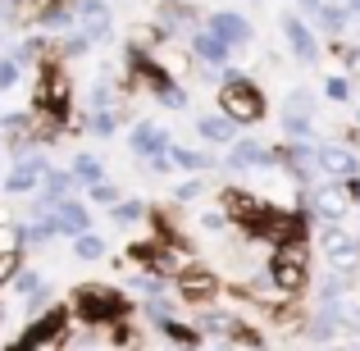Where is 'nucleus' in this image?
<instances>
[{"label":"nucleus","instance_id":"f257e3e1","mask_svg":"<svg viewBox=\"0 0 360 351\" xmlns=\"http://www.w3.org/2000/svg\"><path fill=\"white\" fill-rule=\"evenodd\" d=\"M123 310H128V301H123V292L115 288H101V283H82L78 292H73V315L82 319V324H115L123 319Z\"/></svg>","mask_w":360,"mask_h":351},{"label":"nucleus","instance_id":"f03ea898","mask_svg":"<svg viewBox=\"0 0 360 351\" xmlns=\"http://www.w3.org/2000/svg\"><path fill=\"white\" fill-rule=\"evenodd\" d=\"M219 115L233 123H255L264 115V91L251 78H242V73H229L219 87Z\"/></svg>","mask_w":360,"mask_h":351},{"label":"nucleus","instance_id":"7ed1b4c3","mask_svg":"<svg viewBox=\"0 0 360 351\" xmlns=\"http://www.w3.org/2000/svg\"><path fill=\"white\" fill-rule=\"evenodd\" d=\"M274 288L278 292H301L306 288V274H310V260H306V246L301 242H288L278 246V255H274Z\"/></svg>","mask_w":360,"mask_h":351},{"label":"nucleus","instance_id":"20e7f679","mask_svg":"<svg viewBox=\"0 0 360 351\" xmlns=\"http://www.w3.org/2000/svg\"><path fill=\"white\" fill-rule=\"evenodd\" d=\"M73 5V23H78V32H87V42H110L115 37V14H110L105 0H69Z\"/></svg>","mask_w":360,"mask_h":351},{"label":"nucleus","instance_id":"39448f33","mask_svg":"<svg viewBox=\"0 0 360 351\" xmlns=\"http://www.w3.org/2000/svg\"><path fill=\"white\" fill-rule=\"evenodd\" d=\"M46 155L41 151H27V155H18L14 165H9V174H5V192L9 196H23V192H37V187H41V178H46Z\"/></svg>","mask_w":360,"mask_h":351},{"label":"nucleus","instance_id":"423d86ee","mask_svg":"<svg viewBox=\"0 0 360 351\" xmlns=\"http://www.w3.org/2000/svg\"><path fill=\"white\" fill-rule=\"evenodd\" d=\"M128 146H132V155H137V160H155V155H165V151H169V132L160 128V123H150V119H137V123H132Z\"/></svg>","mask_w":360,"mask_h":351},{"label":"nucleus","instance_id":"0eeeda50","mask_svg":"<svg viewBox=\"0 0 360 351\" xmlns=\"http://www.w3.org/2000/svg\"><path fill=\"white\" fill-rule=\"evenodd\" d=\"M51 219H55V229H60V237H82V233H91V210H87V201H60L51 210Z\"/></svg>","mask_w":360,"mask_h":351},{"label":"nucleus","instance_id":"6e6552de","mask_svg":"<svg viewBox=\"0 0 360 351\" xmlns=\"http://www.w3.org/2000/svg\"><path fill=\"white\" fill-rule=\"evenodd\" d=\"M219 292V279L210 269H183L178 274V297L183 301H210Z\"/></svg>","mask_w":360,"mask_h":351},{"label":"nucleus","instance_id":"1a4fd4ad","mask_svg":"<svg viewBox=\"0 0 360 351\" xmlns=\"http://www.w3.org/2000/svg\"><path fill=\"white\" fill-rule=\"evenodd\" d=\"M210 32L224 37L229 46H246L251 42V23L242 14H210Z\"/></svg>","mask_w":360,"mask_h":351},{"label":"nucleus","instance_id":"9d476101","mask_svg":"<svg viewBox=\"0 0 360 351\" xmlns=\"http://www.w3.org/2000/svg\"><path fill=\"white\" fill-rule=\"evenodd\" d=\"M192 51L201 55L205 64H224V60H229V51H233V46L224 42V37H214L210 27H201V32H192Z\"/></svg>","mask_w":360,"mask_h":351},{"label":"nucleus","instance_id":"9b49d317","mask_svg":"<svg viewBox=\"0 0 360 351\" xmlns=\"http://www.w3.org/2000/svg\"><path fill=\"white\" fill-rule=\"evenodd\" d=\"M251 165H274V151H264L260 141H233L229 169H251Z\"/></svg>","mask_w":360,"mask_h":351},{"label":"nucleus","instance_id":"f8f14e48","mask_svg":"<svg viewBox=\"0 0 360 351\" xmlns=\"http://www.w3.org/2000/svg\"><path fill=\"white\" fill-rule=\"evenodd\" d=\"M69 174H73V183H78V187H91V183L105 178V165H101V155H91V151H78L73 165H69Z\"/></svg>","mask_w":360,"mask_h":351},{"label":"nucleus","instance_id":"ddd939ff","mask_svg":"<svg viewBox=\"0 0 360 351\" xmlns=\"http://www.w3.org/2000/svg\"><path fill=\"white\" fill-rule=\"evenodd\" d=\"M196 128H201V137L214 141V146H233V141H238V123L224 119V115H205Z\"/></svg>","mask_w":360,"mask_h":351},{"label":"nucleus","instance_id":"4468645a","mask_svg":"<svg viewBox=\"0 0 360 351\" xmlns=\"http://www.w3.org/2000/svg\"><path fill=\"white\" fill-rule=\"evenodd\" d=\"M324 251H328V260H338V264H352L356 260V242L342 229H328L324 233Z\"/></svg>","mask_w":360,"mask_h":351},{"label":"nucleus","instance_id":"2eb2a0df","mask_svg":"<svg viewBox=\"0 0 360 351\" xmlns=\"http://www.w3.org/2000/svg\"><path fill=\"white\" fill-rule=\"evenodd\" d=\"M315 210L328 215V219L347 215V187H319V192H315Z\"/></svg>","mask_w":360,"mask_h":351},{"label":"nucleus","instance_id":"dca6fc26","mask_svg":"<svg viewBox=\"0 0 360 351\" xmlns=\"http://www.w3.org/2000/svg\"><path fill=\"white\" fill-rule=\"evenodd\" d=\"M283 32H288V46L301 55V60H315V42H310L306 23H297V18H283Z\"/></svg>","mask_w":360,"mask_h":351},{"label":"nucleus","instance_id":"f3484780","mask_svg":"<svg viewBox=\"0 0 360 351\" xmlns=\"http://www.w3.org/2000/svg\"><path fill=\"white\" fill-rule=\"evenodd\" d=\"M169 160H174L178 169H210L214 160L205 155V151H192V146H178V141H169Z\"/></svg>","mask_w":360,"mask_h":351},{"label":"nucleus","instance_id":"a211bd4d","mask_svg":"<svg viewBox=\"0 0 360 351\" xmlns=\"http://www.w3.org/2000/svg\"><path fill=\"white\" fill-rule=\"evenodd\" d=\"M105 237H96V233H82V237H73V255L78 260H105Z\"/></svg>","mask_w":360,"mask_h":351},{"label":"nucleus","instance_id":"6ab92c4d","mask_svg":"<svg viewBox=\"0 0 360 351\" xmlns=\"http://www.w3.org/2000/svg\"><path fill=\"white\" fill-rule=\"evenodd\" d=\"M319 165H324L328 174H338V178L352 174V155H347V151H338V146H319Z\"/></svg>","mask_w":360,"mask_h":351},{"label":"nucleus","instance_id":"aec40b11","mask_svg":"<svg viewBox=\"0 0 360 351\" xmlns=\"http://www.w3.org/2000/svg\"><path fill=\"white\" fill-rule=\"evenodd\" d=\"M119 110H91V119H87V128H91V137H115V128H119Z\"/></svg>","mask_w":360,"mask_h":351},{"label":"nucleus","instance_id":"412c9836","mask_svg":"<svg viewBox=\"0 0 360 351\" xmlns=\"http://www.w3.org/2000/svg\"><path fill=\"white\" fill-rule=\"evenodd\" d=\"M141 215H146V205H141V201H115V205H110V219H115L119 229H132Z\"/></svg>","mask_w":360,"mask_h":351},{"label":"nucleus","instance_id":"4be33fe9","mask_svg":"<svg viewBox=\"0 0 360 351\" xmlns=\"http://www.w3.org/2000/svg\"><path fill=\"white\" fill-rule=\"evenodd\" d=\"M51 297H55V292L46 288V283H41L37 292H27V297H23V315H27V319H41L46 310H51Z\"/></svg>","mask_w":360,"mask_h":351},{"label":"nucleus","instance_id":"5701e85b","mask_svg":"<svg viewBox=\"0 0 360 351\" xmlns=\"http://www.w3.org/2000/svg\"><path fill=\"white\" fill-rule=\"evenodd\" d=\"M18 82H23V64L14 55H0V91H14Z\"/></svg>","mask_w":360,"mask_h":351},{"label":"nucleus","instance_id":"b1692460","mask_svg":"<svg viewBox=\"0 0 360 351\" xmlns=\"http://www.w3.org/2000/svg\"><path fill=\"white\" fill-rule=\"evenodd\" d=\"M87 201H91V205H105V210H110V205L119 201V187L110 183V178H101V183H91V187H87Z\"/></svg>","mask_w":360,"mask_h":351},{"label":"nucleus","instance_id":"393cba45","mask_svg":"<svg viewBox=\"0 0 360 351\" xmlns=\"http://www.w3.org/2000/svg\"><path fill=\"white\" fill-rule=\"evenodd\" d=\"M41 288V274L32 269V264H23V269L14 274V283H9V292H18V297H27V292H37Z\"/></svg>","mask_w":360,"mask_h":351},{"label":"nucleus","instance_id":"a878e982","mask_svg":"<svg viewBox=\"0 0 360 351\" xmlns=\"http://www.w3.org/2000/svg\"><path fill=\"white\" fill-rule=\"evenodd\" d=\"M128 288H137L141 297H160V292H165V279H160L155 269H146V274H137V279H132Z\"/></svg>","mask_w":360,"mask_h":351},{"label":"nucleus","instance_id":"bb28decb","mask_svg":"<svg viewBox=\"0 0 360 351\" xmlns=\"http://www.w3.org/2000/svg\"><path fill=\"white\" fill-rule=\"evenodd\" d=\"M155 101H160V106H169V110H183L187 106V91L178 87V82H165V87L155 91Z\"/></svg>","mask_w":360,"mask_h":351},{"label":"nucleus","instance_id":"cd10ccee","mask_svg":"<svg viewBox=\"0 0 360 351\" xmlns=\"http://www.w3.org/2000/svg\"><path fill=\"white\" fill-rule=\"evenodd\" d=\"M23 251V242H18V224H0V255H14Z\"/></svg>","mask_w":360,"mask_h":351},{"label":"nucleus","instance_id":"c85d7f7f","mask_svg":"<svg viewBox=\"0 0 360 351\" xmlns=\"http://www.w3.org/2000/svg\"><path fill=\"white\" fill-rule=\"evenodd\" d=\"M201 192H205L201 178H187V183H178V187H174V201H196Z\"/></svg>","mask_w":360,"mask_h":351},{"label":"nucleus","instance_id":"c756f323","mask_svg":"<svg viewBox=\"0 0 360 351\" xmlns=\"http://www.w3.org/2000/svg\"><path fill=\"white\" fill-rule=\"evenodd\" d=\"M64 55H82V51H91V42H87V32H78V27H73L69 37H64Z\"/></svg>","mask_w":360,"mask_h":351},{"label":"nucleus","instance_id":"7c9ffc66","mask_svg":"<svg viewBox=\"0 0 360 351\" xmlns=\"http://www.w3.org/2000/svg\"><path fill=\"white\" fill-rule=\"evenodd\" d=\"M0 46H5V32H0Z\"/></svg>","mask_w":360,"mask_h":351},{"label":"nucleus","instance_id":"2f4dec72","mask_svg":"<svg viewBox=\"0 0 360 351\" xmlns=\"http://www.w3.org/2000/svg\"><path fill=\"white\" fill-rule=\"evenodd\" d=\"M0 18H5V9H0Z\"/></svg>","mask_w":360,"mask_h":351}]
</instances>
